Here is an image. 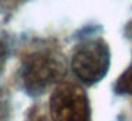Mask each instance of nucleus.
<instances>
[{"label": "nucleus", "instance_id": "f257e3e1", "mask_svg": "<svg viewBox=\"0 0 132 121\" xmlns=\"http://www.w3.org/2000/svg\"><path fill=\"white\" fill-rule=\"evenodd\" d=\"M65 73L63 58L53 51H37L29 56L23 67L24 87L31 94H41L61 80Z\"/></svg>", "mask_w": 132, "mask_h": 121}, {"label": "nucleus", "instance_id": "f03ea898", "mask_svg": "<svg viewBox=\"0 0 132 121\" xmlns=\"http://www.w3.org/2000/svg\"><path fill=\"white\" fill-rule=\"evenodd\" d=\"M71 67L81 81L87 84L98 83L108 73V44L101 39H92L81 43L72 54Z\"/></svg>", "mask_w": 132, "mask_h": 121}, {"label": "nucleus", "instance_id": "7ed1b4c3", "mask_svg": "<svg viewBox=\"0 0 132 121\" xmlns=\"http://www.w3.org/2000/svg\"><path fill=\"white\" fill-rule=\"evenodd\" d=\"M53 121H89V101L87 94L74 84H61L50 100Z\"/></svg>", "mask_w": 132, "mask_h": 121}, {"label": "nucleus", "instance_id": "20e7f679", "mask_svg": "<svg viewBox=\"0 0 132 121\" xmlns=\"http://www.w3.org/2000/svg\"><path fill=\"white\" fill-rule=\"evenodd\" d=\"M115 90L119 94H132V66L128 67L117 80Z\"/></svg>", "mask_w": 132, "mask_h": 121}, {"label": "nucleus", "instance_id": "39448f33", "mask_svg": "<svg viewBox=\"0 0 132 121\" xmlns=\"http://www.w3.org/2000/svg\"><path fill=\"white\" fill-rule=\"evenodd\" d=\"M30 121H48V118L44 114H41V112H34V114L30 117Z\"/></svg>", "mask_w": 132, "mask_h": 121}, {"label": "nucleus", "instance_id": "423d86ee", "mask_svg": "<svg viewBox=\"0 0 132 121\" xmlns=\"http://www.w3.org/2000/svg\"><path fill=\"white\" fill-rule=\"evenodd\" d=\"M4 56H6V49H4L3 43L0 41V67H2V64L4 61Z\"/></svg>", "mask_w": 132, "mask_h": 121}]
</instances>
